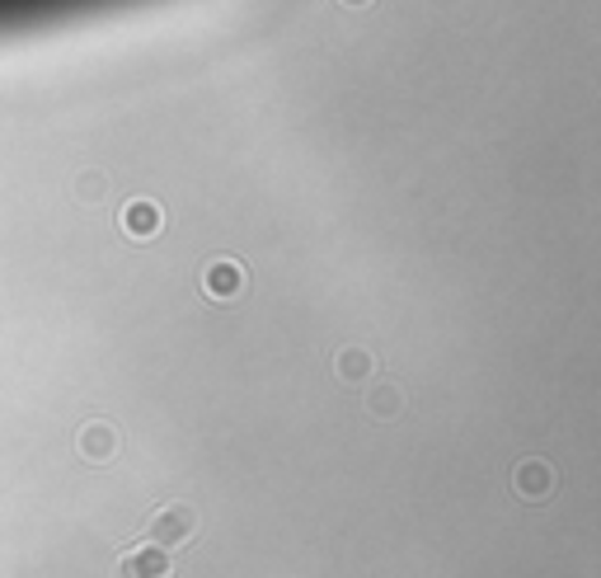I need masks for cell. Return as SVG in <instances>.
<instances>
[{"mask_svg": "<svg viewBox=\"0 0 601 578\" xmlns=\"http://www.w3.org/2000/svg\"><path fill=\"white\" fill-rule=\"evenodd\" d=\"M512 489H517L526 503H546L554 493V465L540 461V457L517 461V471H512Z\"/></svg>", "mask_w": 601, "mask_h": 578, "instance_id": "5", "label": "cell"}, {"mask_svg": "<svg viewBox=\"0 0 601 578\" xmlns=\"http://www.w3.org/2000/svg\"><path fill=\"white\" fill-rule=\"evenodd\" d=\"M175 564H169V550L141 541L132 550H123L118 564H113V578H169Z\"/></svg>", "mask_w": 601, "mask_h": 578, "instance_id": "3", "label": "cell"}, {"mask_svg": "<svg viewBox=\"0 0 601 578\" xmlns=\"http://www.w3.org/2000/svg\"><path fill=\"white\" fill-rule=\"evenodd\" d=\"M197 527H203V517H197V508L193 503H161L155 513L146 517V541L151 545H161V550H179V545H189Z\"/></svg>", "mask_w": 601, "mask_h": 578, "instance_id": "2", "label": "cell"}, {"mask_svg": "<svg viewBox=\"0 0 601 578\" xmlns=\"http://www.w3.org/2000/svg\"><path fill=\"white\" fill-rule=\"evenodd\" d=\"M76 451L90 465H108V461H118V451H123V437H118V428L113 423H104V419H90L85 428L76 433Z\"/></svg>", "mask_w": 601, "mask_h": 578, "instance_id": "4", "label": "cell"}, {"mask_svg": "<svg viewBox=\"0 0 601 578\" xmlns=\"http://www.w3.org/2000/svg\"><path fill=\"white\" fill-rule=\"evenodd\" d=\"M371 414H376V419H395V414H399V395H395L391 386L371 390Z\"/></svg>", "mask_w": 601, "mask_h": 578, "instance_id": "8", "label": "cell"}, {"mask_svg": "<svg viewBox=\"0 0 601 578\" xmlns=\"http://www.w3.org/2000/svg\"><path fill=\"white\" fill-rule=\"evenodd\" d=\"M123 5H146V0H0V34L85 20V14H104V10H123Z\"/></svg>", "mask_w": 601, "mask_h": 578, "instance_id": "1", "label": "cell"}, {"mask_svg": "<svg viewBox=\"0 0 601 578\" xmlns=\"http://www.w3.org/2000/svg\"><path fill=\"white\" fill-rule=\"evenodd\" d=\"M155 226H161V211H155L151 203H132V207H127V231H132V235H151Z\"/></svg>", "mask_w": 601, "mask_h": 578, "instance_id": "7", "label": "cell"}, {"mask_svg": "<svg viewBox=\"0 0 601 578\" xmlns=\"http://www.w3.org/2000/svg\"><path fill=\"white\" fill-rule=\"evenodd\" d=\"M367 358H362V352H348V358H343V376H362L367 372Z\"/></svg>", "mask_w": 601, "mask_h": 578, "instance_id": "9", "label": "cell"}, {"mask_svg": "<svg viewBox=\"0 0 601 578\" xmlns=\"http://www.w3.org/2000/svg\"><path fill=\"white\" fill-rule=\"evenodd\" d=\"M207 292L212 296H231V292H240V268L235 264H217L207 273Z\"/></svg>", "mask_w": 601, "mask_h": 578, "instance_id": "6", "label": "cell"}]
</instances>
